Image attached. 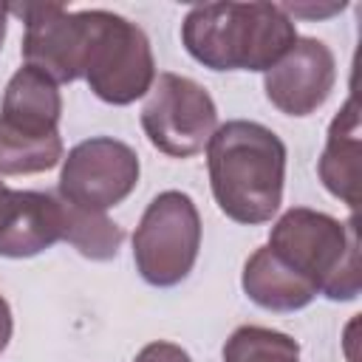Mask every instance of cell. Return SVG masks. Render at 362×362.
I'll use <instances>...</instances> for the list:
<instances>
[{
	"label": "cell",
	"mask_w": 362,
	"mask_h": 362,
	"mask_svg": "<svg viewBox=\"0 0 362 362\" xmlns=\"http://www.w3.org/2000/svg\"><path fill=\"white\" fill-rule=\"evenodd\" d=\"M359 158H362L359 113H356V99L348 96V102L331 119L325 150L317 161V173L322 187L351 209H356L359 204Z\"/></svg>",
	"instance_id": "11"
},
{
	"label": "cell",
	"mask_w": 362,
	"mask_h": 362,
	"mask_svg": "<svg viewBox=\"0 0 362 362\" xmlns=\"http://www.w3.org/2000/svg\"><path fill=\"white\" fill-rule=\"evenodd\" d=\"M20 198H23V189H8V187L0 181V240H3V235L8 232V226H11L14 218H17Z\"/></svg>",
	"instance_id": "18"
},
{
	"label": "cell",
	"mask_w": 362,
	"mask_h": 362,
	"mask_svg": "<svg viewBox=\"0 0 362 362\" xmlns=\"http://www.w3.org/2000/svg\"><path fill=\"white\" fill-rule=\"evenodd\" d=\"M240 286L246 297L266 311H300L317 297L314 286L294 274L269 246H260L249 255L243 263Z\"/></svg>",
	"instance_id": "12"
},
{
	"label": "cell",
	"mask_w": 362,
	"mask_h": 362,
	"mask_svg": "<svg viewBox=\"0 0 362 362\" xmlns=\"http://www.w3.org/2000/svg\"><path fill=\"white\" fill-rule=\"evenodd\" d=\"M209 187L218 209L246 226L269 223L283 204L286 144L260 122L232 119L206 144Z\"/></svg>",
	"instance_id": "1"
},
{
	"label": "cell",
	"mask_w": 362,
	"mask_h": 362,
	"mask_svg": "<svg viewBox=\"0 0 362 362\" xmlns=\"http://www.w3.org/2000/svg\"><path fill=\"white\" fill-rule=\"evenodd\" d=\"M90 37L82 79L107 105H130L156 82V59L147 34L122 14L90 8Z\"/></svg>",
	"instance_id": "4"
},
{
	"label": "cell",
	"mask_w": 362,
	"mask_h": 362,
	"mask_svg": "<svg viewBox=\"0 0 362 362\" xmlns=\"http://www.w3.org/2000/svg\"><path fill=\"white\" fill-rule=\"evenodd\" d=\"M62 240V198L23 189L14 223L0 240V257H34Z\"/></svg>",
	"instance_id": "13"
},
{
	"label": "cell",
	"mask_w": 362,
	"mask_h": 362,
	"mask_svg": "<svg viewBox=\"0 0 362 362\" xmlns=\"http://www.w3.org/2000/svg\"><path fill=\"white\" fill-rule=\"evenodd\" d=\"M11 331H14V320H11V308L6 303V297L0 294V354L6 351L8 339H11Z\"/></svg>",
	"instance_id": "19"
},
{
	"label": "cell",
	"mask_w": 362,
	"mask_h": 362,
	"mask_svg": "<svg viewBox=\"0 0 362 362\" xmlns=\"http://www.w3.org/2000/svg\"><path fill=\"white\" fill-rule=\"evenodd\" d=\"M294 40V20L274 3H201L181 23L187 54L209 71L266 74Z\"/></svg>",
	"instance_id": "2"
},
{
	"label": "cell",
	"mask_w": 362,
	"mask_h": 362,
	"mask_svg": "<svg viewBox=\"0 0 362 362\" xmlns=\"http://www.w3.org/2000/svg\"><path fill=\"white\" fill-rule=\"evenodd\" d=\"M11 11L25 23L20 54L28 68L42 71L57 85L82 79L90 37L88 11H68L59 3H23L8 6V14Z\"/></svg>",
	"instance_id": "8"
},
{
	"label": "cell",
	"mask_w": 362,
	"mask_h": 362,
	"mask_svg": "<svg viewBox=\"0 0 362 362\" xmlns=\"http://www.w3.org/2000/svg\"><path fill=\"white\" fill-rule=\"evenodd\" d=\"M62 96L57 82L37 68H17L6 85L0 105V124L25 136H54L59 133Z\"/></svg>",
	"instance_id": "10"
},
{
	"label": "cell",
	"mask_w": 362,
	"mask_h": 362,
	"mask_svg": "<svg viewBox=\"0 0 362 362\" xmlns=\"http://www.w3.org/2000/svg\"><path fill=\"white\" fill-rule=\"evenodd\" d=\"M201 249V215L187 192L167 189L158 192L136 232H133V260L144 283L156 288H170L187 280Z\"/></svg>",
	"instance_id": "5"
},
{
	"label": "cell",
	"mask_w": 362,
	"mask_h": 362,
	"mask_svg": "<svg viewBox=\"0 0 362 362\" xmlns=\"http://www.w3.org/2000/svg\"><path fill=\"white\" fill-rule=\"evenodd\" d=\"M6 25H8V6L0 3V48H3V40H6Z\"/></svg>",
	"instance_id": "20"
},
{
	"label": "cell",
	"mask_w": 362,
	"mask_h": 362,
	"mask_svg": "<svg viewBox=\"0 0 362 362\" xmlns=\"http://www.w3.org/2000/svg\"><path fill=\"white\" fill-rule=\"evenodd\" d=\"M133 362H192V356H189L181 345L158 339V342H147V345L136 354Z\"/></svg>",
	"instance_id": "17"
},
{
	"label": "cell",
	"mask_w": 362,
	"mask_h": 362,
	"mask_svg": "<svg viewBox=\"0 0 362 362\" xmlns=\"http://www.w3.org/2000/svg\"><path fill=\"white\" fill-rule=\"evenodd\" d=\"M141 127L156 150L173 158L201 153L218 130V107L204 85L181 74H158L141 107Z\"/></svg>",
	"instance_id": "6"
},
{
	"label": "cell",
	"mask_w": 362,
	"mask_h": 362,
	"mask_svg": "<svg viewBox=\"0 0 362 362\" xmlns=\"http://www.w3.org/2000/svg\"><path fill=\"white\" fill-rule=\"evenodd\" d=\"M294 274L328 300L359 294L356 221H337L308 206H291L277 218L266 243Z\"/></svg>",
	"instance_id": "3"
},
{
	"label": "cell",
	"mask_w": 362,
	"mask_h": 362,
	"mask_svg": "<svg viewBox=\"0 0 362 362\" xmlns=\"http://www.w3.org/2000/svg\"><path fill=\"white\" fill-rule=\"evenodd\" d=\"M337 62L331 48L314 37H297L286 51L263 74L266 99L286 116H308L314 113L334 90Z\"/></svg>",
	"instance_id": "9"
},
{
	"label": "cell",
	"mask_w": 362,
	"mask_h": 362,
	"mask_svg": "<svg viewBox=\"0 0 362 362\" xmlns=\"http://www.w3.org/2000/svg\"><path fill=\"white\" fill-rule=\"evenodd\" d=\"M62 240H68L88 260H110L119 255L124 229L105 212L79 209L62 201Z\"/></svg>",
	"instance_id": "14"
},
{
	"label": "cell",
	"mask_w": 362,
	"mask_h": 362,
	"mask_svg": "<svg viewBox=\"0 0 362 362\" xmlns=\"http://www.w3.org/2000/svg\"><path fill=\"white\" fill-rule=\"evenodd\" d=\"M223 362H300V342L263 325H240L223 345Z\"/></svg>",
	"instance_id": "16"
},
{
	"label": "cell",
	"mask_w": 362,
	"mask_h": 362,
	"mask_svg": "<svg viewBox=\"0 0 362 362\" xmlns=\"http://www.w3.org/2000/svg\"><path fill=\"white\" fill-rule=\"evenodd\" d=\"M139 173L141 164L130 144L110 136H93L71 147L62 158L57 195L71 206L105 212L136 189Z\"/></svg>",
	"instance_id": "7"
},
{
	"label": "cell",
	"mask_w": 362,
	"mask_h": 362,
	"mask_svg": "<svg viewBox=\"0 0 362 362\" xmlns=\"http://www.w3.org/2000/svg\"><path fill=\"white\" fill-rule=\"evenodd\" d=\"M62 161V139L25 136L0 124V175H34L48 173Z\"/></svg>",
	"instance_id": "15"
}]
</instances>
